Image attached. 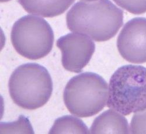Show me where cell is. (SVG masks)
<instances>
[{
    "label": "cell",
    "mask_w": 146,
    "mask_h": 134,
    "mask_svg": "<svg viewBox=\"0 0 146 134\" xmlns=\"http://www.w3.org/2000/svg\"><path fill=\"white\" fill-rule=\"evenodd\" d=\"M75 0H18L27 13L45 18L63 14Z\"/></svg>",
    "instance_id": "obj_9"
},
{
    "label": "cell",
    "mask_w": 146,
    "mask_h": 134,
    "mask_svg": "<svg viewBox=\"0 0 146 134\" xmlns=\"http://www.w3.org/2000/svg\"><path fill=\"white\" fill-rule=\"evenodd\" d=\"M66 21L70 31L104 42L114 37L123 25V12L110 0L79 1L67 13Z\"/></svg>",
    "instance_id": "obj_1"
},
{
    "label": "cell",
    "mask_w": 146,
    "mask_h": 134,
    "mask_svg": "<svg viewBox=\"0 0 146 134\" xmlns=\"http://www.w3.org/2000/svg\"><path fill=\"white\" fill-rule=\"evenodd\" d=\"M56 45L62 52L64 68L77 73L88 65L95 50V43L89 36L78 33L62 36Z\"/></svg>",
    "instance_id": "obj_6"
},
{
    "label": "cell",
    "mask_w": 146,
    "mask_h": 134,
    "mask_svg": "<svg viewBox=\"0 0 146 134\" xmlns=\"http://www.w3.org/2000/svg\"><path fill=\"white\" fill-rule=\"evenodd\" d=\"M11 40L16 51L22 56L30 60H38L51 52L54 33L45 19L28 15L14 24Z\"/></svg>",
    "instance_id": "obj_5"
},
{
    "label": "cell",
    "mask_w": 146,
    "mask_h": 134,
    "mask_svg": "<svg viewBox=\"0 0 146 134\" xmlns=\"http://www.w3.org/2000/svg\"><path fill=\"white\" fill-rule=\"evenodd\" d=\"M108 86L104 79L92 72L71 78L64 89L63 99L68 110L78 117H90L100 113L108 98Z\"/></svg>",
    "instance_id": "obj_4"
},
{
    "label": "cell",
    "mask_w": 146,
    "mask_h": 134,
    "mask_svg": "<svg viewBox=\"0 0 146 134\" xmlns=\"http://www.w3.org/2000/svg\"><path fill=\"white\" fill-rule=\"evenodd\" d=\"M130 128L131 133H146V108L133 115Z\"/></svg>",
    "instance_id": "obj_13"
},
{
    "label": "cell",
    "mask_w": 146,
    "mask_h": 134,
    "mask_svg": "<svg viewBox=\"0 0 146 134\" xmlns=\"http://www.w3.org/2000/svg\"><path fill=\"white\" fill-rule=\"evenodd\" d=\"M120 55L128 62L140 64L146 62V18H135L128 21L117 39Z\"/></svg>",
    "instance_id": "obj_7"
},
{
    "label": "cell",
    "mask_w": 146,
    "mask_h": 134,
    "mask_svg": "<svg viewBox=\"0 0 146 134\" xmlns=\"http://www.w3.org/2000/svg\"><path fill=\"white\" fill-rule=\"evenodd\" d=\"M9 1H11V0H1V2L4 3V2H8Z\"/></svg>",
    "instance_id": "obj_15"
},
{
    "label": "cell",
    "mask_w": 146,
    "mask_h": 134,
    "mask_svg": "<svg viewBox=\"0 0 146 134\" xmlns=\"http://www.w3.org/2000/svg\"><path fill=\"white\" fill-rule=\"evenodd\" d=\"M48 133L87 134L90 133V131L81 119L68 115L56 119Z\"/></svg>",
    "instance_id": "obj_10"
},
{
    "label": "cell",
    "mask_w": 146,
    "mask_h": 134,
    "mask_svg": "<svg viewBox=\"0 0 146 134\" xmlns=\"http://www.w3.org/2000/svg\"><path fill=\"white\" fill-rule=\"evenodd\" d=\"M108 107L123 115L146 108V68L125 65L112 76L109 84Z\"/></svg>",
    "instance_id": "obj_2"
},
{
    "label": "cell",
    "mask_w": 146,
    "mask_h": 134,
    "mask_svg": "<svg viewBox=\"0 0 146 134\" xmlns=\"http://www.w3.org/2000/svg\"><path fill=\"white\" fill-rule=\"evenodd\" d=\"M121 114L110 109L96 117L90 129V133H129L130 128L126 118Z\"/></svg>",
    "instance_id": "obj_8"
},
{
    "label": "cell",
    "mask_w": 146,
    "mask_h": 134,
    "mask_svg": "<svg viewBox=\"0 0 146 134\" xmlns=\"http://www.w3.org/2000/svg\"><path fill=\"white\" fill-rule=\"evenodd\" d=\"M113 1L131 14L140 15L146 13V0H113Z\"/></svg>",
    "instance_id": "obj_12"
},
{
    "label": "cell",
    "mask_w": 146,
    "mask_h": 134,
    "mask_svg": "<svg viewBox=\"0 0 146 134\" xmlns=\"http://www.w3.org/2000/svg\"><path fill=\"white\" fill-rule=\"evenodd\" d=\"M82 1H87V2H92V1H97V0H82Z\"/></svg>",
    "instance_id": "obj_14"
},
{
    "label": "cell",
    "mask_w": 146,
    "mask_h": 134,
    "mask_svg": "<svg viewBox=\"0 0 146 134\" xmlns=\"http://www.w3.org/2000/svg\"><path fill=\"white\" fill-rule=\"evenodd\" d=\"M0 131L1 133H34L29 119L24 115L13 123H1Z\"/></svg>",
    "instance_id": "obj_11"
},
{
    "label": "cell",
    "mask_w": 146,
    "mask_h": 134,
    "mask_svg": "<svg viewBox=\"0 0 146 134\" xmlns=\"http://www.w3.org/2000/svg\"><path fill=\"white\" fill-rule=\"evenodd\" d=\"M10 96L19 107L33 109L42 107L49 100L53 91V81L48 70L35 63L18 67L9 80Z\"/></svg>",
    "instance_id": "obj_3"
}]
</instances>
